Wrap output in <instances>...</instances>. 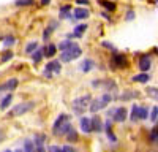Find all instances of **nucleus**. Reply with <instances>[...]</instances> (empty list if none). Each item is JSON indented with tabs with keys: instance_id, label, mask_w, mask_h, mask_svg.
I'll use <instances>...</instances> for the list:
<instances>
[{
	"instance_id": "nucleus-1",
	"label": "nucleus",
	"mask_w": 158,
	"mask_h": 152,
	"mask_svg": "<svg viewBox=\"0 0 158 152\" xmlns=\"http://www.w3.org/2000/svg\"><path fill=\"white\" fill-rule=\"evenodd\" d=\"M35 108V101H21V103H18L16 106H13L8 112L6 116L8 117H19V116H24V114H27L29 111H32Z\"/></svg>"
},
{
	"instance_id": "nucleus-2",
	"label": "nucleus",
	"mask_w": 158,
	"mask_h": 152,
	"mask_svg": "<svg viewBox=\"0 0 158 152\" xmlns=\"http://www.w3.org/2000/svg\"><path fill=\"white\" fill-rule=\"evenodd\" d=\"M112 100H115L114 98V95L112 94H104L103 97H100V98H94L92 100V103H90V106H89V109H90V112H94V114H97L98 111H103L104 108H106Z\"/></svg>"
},
{
	"instance_id": "nucleus-3",
	"label": "nucleus",
	"mask_w": 158,
	"mask_h": 152,
	"mask_svg": "<svg viewBox=\"0 0 158 152\" xmlns=\"http://www.w3.org/2000/svg\"><path fill=\"white\" fill-rule=\"evenodd\" d=\"M92 100H94V98H92L89 94H85V95H82V97L74 98V100H73V103H71V106H73V112L77 114V116H82V114L85 112V108L90 106Z\"/></svg>"
},
{
	"instance_id": "nucleus-4",
	"label": "nucleus",
	"mask_w": 158,
	"mask_h": 152,
	"mask_svg": "<svg viewBox=\"0 0 158 152\" xmlns=\"http://www.w3.org/2000/svg\"><path fill=\"white\" fill-rule=\"evenodd\" d=\"M82 54V49H81V46L79 44H73L71 48H68L67 51H63V53H60V62H63V63H68V62H71V60H76L79 56Z\"/></svg>"
},
{
	"instance_id": "nucleus-5",
	"label": "nucleus",
	"mask_w": 158,
	"mask_h": 152,
	"mask_svg": "<svg viewBox=\"0 0 158 152\" xmlns=\"http://www.w3.org/2000/svg\"><path fill=\"white\" fill-rule=\"evenodd\" d=\"M109 65H111L112 68H115V70H123V68L128 67V59H127L125 54L117 53V51H115V53H112V56H111Z\"/></svg>"
},
{
	"instance_id": "nucleus-6",
	"label": "nucleus",
	"mask_w": 158,
	"mask_h": 152,
	"mask_svg": "<svg viewBox=\"0 0 158 152\" xmlns=\"http://www.w3.org/2000/svg\"><path fill=\"white\" fill-rule=\"evenodd\" d=\"M153 65V60H152V56L150 54H139V59H138V68L141 73H149L150 68Z\"/></svg>"
},
{
	"instance_id": "nucleus-7",
	"label": "nucleus",
	"mask_w": 158,
	"mask_h": 152,
	"mask_svg": "<svg viewBox=\"0 0 158 152\" xmlns=\"http://www.w3.org/2000/svg\"><path fill=\"white\" fill-rule=\"evenodd\" d=\"M60 73H62V62L60 60H51L44 67V76L48 79L52 78V74H60Z\"/></svg>"
},
{
	"instance_id": "nucleus-8",
	"label": "nucleus",
	"mask_w": 158,
	"mask_h": 152,
	"mask_svg": "<svg viewBox=\"0 0 158 152\" xmlns=\"http://www.w3.org/2000/svg\"><path fill=\"white\" fill-rule=\"evenodd\" d=\"M127 117H128V109H127L125 106H118V108L115 109V114H114L112 120H114L115 124H123V122L127 120Z\"/></svg>"
},
{
	"instance_id": "nucleus-9",
	"label": "nucleus",
	"mask_w": 158,
	"mask_h": 152,
	"mask_svg": "<svg viewBox=\"0 0 158 152\" xmlns=\"http://www.w3.org/2000/svg\"><path fill=\"white\" fill-rule=\"evenodd\" d=\"M67 120H70V116L68 114H65V112H62L60 116H57V119H56V122L52 124V135H56L57 132H59V129L60 127L67 122Z\"/></svg>"
},
{
	"instance_id": "nucleus-10",
	"label": "nucleus",
	"mask_w": 158,
	"mask_h": 152,
	"mask_svg": "<svg viewBox=\"0 0 158 152\" xmlns=\"http://www.w3.org/2000/svg\"><path fill=\"white\" fill-rule=\"evenodd\" d=\"M44 141H46V135H43V133H36V135H35L33 143H35V146H36V152H46Z\"/></svg>"
},
{
	"instance_id": "nucleus-11",
	"label": "nucleus",
	"mask_w": 158,
	"mask_h": 152,
	"mask_svg": "<svg viewBox=\"0 0 158 152\" xmlns=\"http://www.w3.org/2000/svg\"><path fill=\"white\" fill-rule=\"evenodd\" d=\"M19 86V79L18 78H10L8 81H5L3 84H2V89H3V92H13L15 89Z\"/></svg>"
},
{
	"instance_id": "nucleus-12",
	"label": "nucleus",
	"mask_w": 158,
	"mask_h": 152,
	"mask_svg": "<svg viewBox=\"0 0 158 152\" xmlns=\"http://www.w3.org/2000/svg\"><path fill=\"white\" fill-rule=\"evenodd\" d=\"M139 109H141V106L138 103H133V106L130 109V122L131 124H138L141 120L139 119Z\"/></svg>"
},
{
	"instance_id": "nucleus-13",
	"label": "nucleus",
	"mask_w": 158,
	"mask_h": 152,
	"mask_svg": "<svg viewBox=\"0 0 158 152\" xmlns=\"http://www.w3.org/2000/svg\"><path fill=\"white\" fill-rule=\"evenodd\" d=\"M85 30H87V24H79V25H76V27H74V32L73 33H68L67 35V38H68V40H70V38H81Z\"/></svg>"
},
{
	"instance_id": "nucleus-14",
	"label": "nucleus",
	"mask_w": 158,
	"mask_h": 152,
	"mask_svg": "<svg viewBox=\"0 0 158 152\" xmlns=\"http://www.w3.org/2000/svg\"><path fill=\"white\" fill-rule=\"evenodd\" d=\"M150 78H152V76L149 73H136L133 78H131V81L138 82V84H147L150 81Z\"/></svg>"
},
{
	"instance_id": "nucleus-15",
	"label": "nucleus",
	"mask_w": 158,
	"mask_h": 152,
	"mask_svg": "<svg viewBox=\"0 0 158 152\" xmlns=\"http://www.w3.org/2000/svg\"><path fill=\"white\" fill-rule=\"evenodd\" d=\"M79 127H81V132L82 133H92L94 130H92V119L89 117H81V122H79Z\"/></svg>"
},
{
	"instance_id": "nucleus-16",
	"label": "nucleus",
	"mask_w": 158,
	"mask_h": 152,
	"mask_svg": "<svg viewBox=\"0 0 158 152\" xmlns=\"http://www.w3.org/2000/svg\"><path fill=\"white\" fill-rule=\"evenodd\" d=\"M92 130H94L95 133H100V132H103L104 130V124L101 122V119H100V116H95L92 117Z\"/></svg>"
},
{
	"instance_id": "nucleus-17",
	"label": "nucleus",
	"mask_w": 158,
	"mask_h": 152,
	"mask_svg": "<svg viewBox=\"0 0 158 152\" xmlns=\"http://www.w3.org/2000/svg\"><path fill=\"white\" fill-rule=\"evenodd\" d=\"M90 16V11L87 8H76L74 10V19H87Z\"/></svg>"
},
{
	"instance_id": "nucleus-18",
	"label": "nucleus",
	"mask_w": 158,
	"mask_h": 152,
	"mask_svg": "<svg viewBox=\"0 0 158 152\" xmlns=\"http://www.w3.org/2000/svg\"><path fill=\"white\" fill-rule=\"evenodd\" d=\"M57 49H59V48H57L56 44L49 43L48 46H44V48H43V51H44V57H49V59H51V57H54V56H56V53H57Z\"/></svg>"
},
{
	"instance_id": "nucleus-19",
	"label": "nucleus",
	"mask_w": 158,
	"mask_h": 152,
	"mask_svg": "<svg viewBox=\"0 0 158 152\" xmlns=\"http://www.w3.org/2000/svg\"><path fill=\"white\" fill-rule=\"evenodd\" d=\"M95 67V62L92 60V59H85L82 63H81V67H79V70H81L82 73H89L92 68Z\"/></svg>"
},
{
	"instance_id": "nucleus-20",
	"label": "nucleus",
	"mask_w": 158,
	"mask_h": 152,
	"mask_svg": "<svg viewBox=\"0 0 158 152\" xmlns=\"http://www.w3.org/2000/svg\"><path fill=\"white\" fill-rule=\"evenodd\" d=\"M139 94L138 92H135V91H125L123 94H120L118 95V98L117 100H122V101H128V100H133V98H136Z\"/></svg>"
},
{
	"instance_id": "nucleus-21",
	"label": "nucleus",
	"mask_w": 158,
	"mask_h": 152,
	"mask_svg": "<svg viewBox=\"0 0 158 152\" xmlns=\"http://www.w3.org/2000/svg\"><path fill=\"white\" fill-rule=\"evenodd\" d=\"M73 129V127H71V122L70 120H67V122H65L62 127H60V129H59V132L54 135V136H65V135H68V132Z\"/></svg>"
},
{
	"instance_id": "nucleus-22",
	"label": "nucleus",
	"mask_w": 158,
	"mask_h": 152,
	"mask_svg": "<svg viewBox=\"0 0 158 152\" xmlns=\"http://www.w3.org/2000/svg\"><path fill=\"white\" fill-rule=\"evenodd\" d=\"M146 94L152 98V100H155L156 103H158V87H152V86H147L146 87Z\"/></svg>"
},
{
	"instance_id": "nucleus-23",
	"label": "nucleus",
	"mask_w": 158,
	"mask_h": 152,
	"mask_svg": "<svg viewBox=\"0 0 158 152\" xmlns=\"http://www.w3.org/2000/svg\"><path fill=\"white\" fill-rule=\"evenodd\" d=\"M24 152H36V146H35V143L32 141V139H24V149H22Z\"/></svg>"
},
{
	"instance_id": "nucleus-24",
	"label": "nucleus",
	"mask_w": 158,
	"mask_h": 152,
	"mask_svg": "<svg viewBox=\"0 0 158 152\" xmlns=\"http://www.w3.org/2000/svg\"><path fill=\"white\" fill-rule=\"evenodd\" d=\"M70 10H71V6H62L60 8V11H59V16H60V19H73V16L70 15Z\"/></svg>"
},
{
	"instance_id": "nucleus-25",
	"label": "nucleus",
	"mask_w": 158,
	"mask_h": 152,
	"mask_svg": "<svg viewBox=\"0 0 158 152\" xmlns=\"http://www.w3.org/2000/svg\"><path fill=\"white\" fill-rule=\"evenodd\" d=\"M43 57H44V51L38 48V49L35 51V53L32 54V62H33L35 65H36V63H40V62H41V59H43Z\"/></svg>"
},
{
	"instance_id": "nucleus-26",
	"label": "nucleus",
	"mask_w": 158,
	"mask_h": 152,
	"mask_svg": "<svg viewBox=\"0 0 158 152\" xmlns=\"http://www.w3.org/2000/svg\"><path fill=\"white\" fill-rule=\"evenodd\" d=\"M100 5L106 10V11H115V3L114 2H109V0H100Z\"/></svg>"
},
{
	"instance_id": "nucleus-27",
	"label": "nucleus",
	"mask_w": 158,
	"mask_h": 152,
	"mask_svg": "<svg viewBox=\"0 0 158 152\" xmlns=\"http://www.w3.org/2000/svg\"><path fill=\"white\" fill-rule=\"evenodd\" d=\"M149 117H150L149 106H141V109H139V119L141 120H147Z\"/></svg>"
},
{
	"instance_id": "nucleus-28",
	"label": "nucleus",
	"mask_w": 158,
	"mask_h": 152,
	"mask_svg": "<svg viewBox=\"0 0 158 152\" xmlns=\"http://www.w3.org/2000/svg\"><path fill=\"white\" fill-rule=\"evenodd\" d=\"M11 101H13V95H11V94H6V95L2 98V103H0V106H2L3 109H6V108L11 105Z\"/></svg>"
},
{
	"instance_id": "nucleus-29",
	"label": "nucleus",
	"mask_w": 158,
	"mask_h": 152,
	"mask_svg": "<svg viewBox=\"0 0 158 152\" xmlns=\"http://www.w3.org/2000/svg\"><path fill=\"white\" fill-rule=\"evenodd\" d=\"M79 139V136H77V132L74 130V129H71L70 132H68V135H67V141L68 143H76Z\"/></svg>"
},
{
	"instance_id": "nucleus-30",
	"label": "nucleus",
	"mask_w": 158,
	"mask_h": 152,
	"mask_svg": "<svg viewBox=\"0 0 158 152\" xmlns=\"http://www.w3.org/2000/svg\"><path fill=\"white\" fill-rule=\"evenodd\" d=\"M36 49H38V43L30 41V43H27V46H25V54H33Z\"/></svg>"
},
{
	"instance_id": "nucleus-31",
	"label": "nucleus",
	"mask_w": 158,
	"mask_h": 152,
	"mask_svg": "<svg viewBox=\"0 0 158 152\" xmlns=\"http://www.w3.org/2000/svg\"><path fill=\"white\" fill-rule=\"evenodd\" d=\"M16 43V38L13 36V35H6L5 38H3V46L5 48H10V46H13Z\"/></svg>"
},
{
	"instance_id": "nucleus-32",
	"label": "nucleus",
	"mask_w": 158,
	"mask_h": 152,
	"mask_svg": "<svg viewBox=\"0 0 158 152\" xmlns=\"http://www.w3.org/2000/svg\"><path fill=\"white\" fill-rule=\"evenodd\" d=\"M149 120L153 122V124L158 120V106H152L150 108V117H149Z\"/></svg>"
},
{
	"instance_id": "nucleus-33",
	"label": "nucleus",
	"mask_w": 158,
	"mask_h": 152,
	"mask_svg": "<svg viewBox=\"0 0 158 152\" xmlns=\"http://www.w3.org/2000/svg\"><path fill=\"white\" fill-rule=\"evenodd\" d=\"M73 44H74V43H73L71 40H65V41H62L57 48L60 49V53H63V51H67V49H68V48H71Z\"/></svg>"
},
{
	"instance_id": "nucleus-34",
	"label": "nucleus",
	"mask_w": 158,
	"mask_h": 152,
	"mask_svg": "<svg viewBox=\"0 0 158 152\" xmlns=\"http://www.w3.org/2000/svg\"><path fill=\"white\" fill-rule=\"evenodd\" d=\"M32 3H33V0H16V2H15L16 6H29Z\"/></svg>"
},
{
	"instance_id": "nucleus-35",
	"label": "nucleus",
	"mask_w": 158,
	"mask_h": 152,
	"mask_svg": "<svg viewBox=\"0 0 158 152\" xmlns=\"http://www.w3.org/2000/svg\"><path fill=\"white\" fill-rule=\"evenodd\" d=\"M10 59H13V53H11V51H5V53L2 54V59H0V62H8Z\"/></svg>"
},
{
	"instance_id": "nucleus-36",
	"label": "nucleus",
	"mask_w": 158,
	"mask_h": 152,
	"mask_svg": "<svg viewBox=\"0 0 158 152\" xmlns=\"http://www.w3.org/2000/svg\"><path fill=\"white\" fill-rule=\"evenodd\" d=\"M112 125H114V120L112 119H108L106 122H104V132H112Z\"/></svg>"
},
{
	"instance_id": "nucleus-37",
	"label": "nucleus",
	"mask_w": 158,
	"mask_h": 152,
	"mask_svg": "<svg viewBox=\"0 0 158 152\" xmlns=\"http://www.w3.org/2000/svg\"><path fill=\"white\" fill-rule=\"evenodd\" d=\"M106 136H108V139H109V141H111L112 144H115V143H117V136H115V133H114V132H108V133H106Z\"/></svg>"
},
{
	"instance_id": "nucleus-38",
	"label": "nucleus",
	"mask_w": 158,
	"mask_h": 152,
	"mask_svg": "<svg viewBox=\"0 0 158 152\" xmlns=\"http://www.w3.org/2000/svg\"><path fill=\"white\" fill-rule=\"evenodd\" d=\"M101 46H103V48H106V49H109V51H112V53H115L114 44H112V43H109V41H103V43H101Z\"/></svg>"
},
{
	"instance_id": "nucleus-39",
	"label": "nucleus",
	"mask_w": 158,
	"mask_h": 152,
	"mask_svg": "<svg viewBox=\"0 0 158 152\" xmlns=\"http://www.w3.org/2000/svg\"><path fill=\"white\" fill-rule=\"evenodd\" d=\"M135 19V11L133 10H128L127 11V16H125V21H133Z\"/></svg>"
},
{
	"instance_id": "nucleus-40",
	"label": "nucleus",
	"mask_w": 158,
	"mask_h": 152,
	"mask_svg": "<svg viewBox=\"0 0 158 152\" xmlns=\"http://www.w3.org/2000/svg\"><path fill=\"white\" fill-rule=\"evenodd\" d=\"M62 150H63V152H76V149H74L73 146H70V144L63 146V147H62Z\"/></svg>"
},
{
	"instance_id": "nucleus-41",
	"label": "nucleus",
	"mask_w": 158,
	"mask_h": 152,
	"mask_svg": "<svg viewBox=\"0 0 158 152\" xmlns=\"http://www.w3.org/2000/svg\"><path fill=\"white\" fill-rule=\"evenodd\" d=\"M3 139H5V132H3L2 129H0V143H2Z\"/></svg>"
},
{
	"instance_id": "nucleus-42",
	"label": "nucleus",
	"mask_w": 158,
	"mask_h": 152,
	"mask_svg": "<svg viewBox=\"0 0 158 152\" xmlns=\"http://www.w3.org/2000/svg\"><path fill=\"white\" fill-rule=\"evenodd\" d=\"M76 2H77L79 5H87V3H89V0H76Z\"/></svg>"
},
{
	"instance_id": "nucleus-43",
	"label": "nucleus",
	"mask_w": 158,
	"mask_h": 152,
	"mask_svg": "<svg viewBox=\"0 0 158 152\" xmlns=\"http://www.w3.org/2000/svg\"><path fill=\"white\" fill-rule=\"evenodd\" d=\"M101 16H103V18H106L108 21H111V16L108 15V13H104V11H103V13H101Z\"/></svg>"
},
{
	"instance_id": "nucleus-44",
	"label": "nucleus",
	"mask_w": 158,
	"mask_h": 152,
	"mask_svg": "<svg viewBox=\"0 0 158 152\" xmlns=\"http://www.w3.org/2000/svg\"><path fill=\"white\" fill-rule=\"evenodd\" d=\"M51 0H41V5H49Z\"/></svg>"
},
{
	"instance_id": "nucleus-45",
	"label": "nucleus",
	"mask_w": 158,
	"mask_h": 152,
	"mask_svg": "<svg viewBox=\"0 0 158 152\" xmlns=\"http://www.w3.org/2000/svg\"><path fill=\"white\" fill-rule=\"evenodd\" d=\"M15 152H24V150H22V149H18V150H15Z\"/></svg>"
},
{
	"instance_id": "nucleus-46",
	"label": "nucleus",
	"mask_w": 158,
	"mask_h": 152,
	"mask_svg": "<svg viewBox=\"0 0 158 152\" xmlns=\"http://www.w3.org/2000/svg\"><path fill=\"white\" fill-rule=\"evenodd\" d=\"M3 92V89H2V86H0V94H2Z\"/></svg>"
},
{
	"instance_id": "nucleus-47",
	"label": "nucleus",
	"mask_w": 158,
	"mask_h": 152,
	"mask_svg": "<svg viewBox=\"0 0 158 152\" xmlns=\"http://www.w3.org/2000/svg\"><path fill=\"white\" fill-rule=\"evenodd\" d=\"M5 152H11V150H5Z\"/></svg>"
},
{
	"instance_id": "nucleus-48",
	"label": "nucleus",
	"mask_w": 158,
	"mask_h": 152,
	"mask_svg": "<svg viewBox=\"0 0 158 152\" xmlns=\"http://www.w3.org/2000/svg\"><path fill=\"white\" fill-rule=\"evenodd\" d=\"M60 152H63V150H62V149H60Z\"/></svg>"
},
{
	"instance_id": "nucleus-49",
	"label": "nucleus",
	"mask_w": 158,
	"mask_h": 152,
	"mask_svg": "<svg viewBox=\"0 0 158 152\" xmlns=\"http://www.w3.org/2000/svg\"><path fill=\"white\" fill-rule=\"evenodd\" d=\"M0 108H2V106H0Z\"/></svg>"
}]
</instances>
